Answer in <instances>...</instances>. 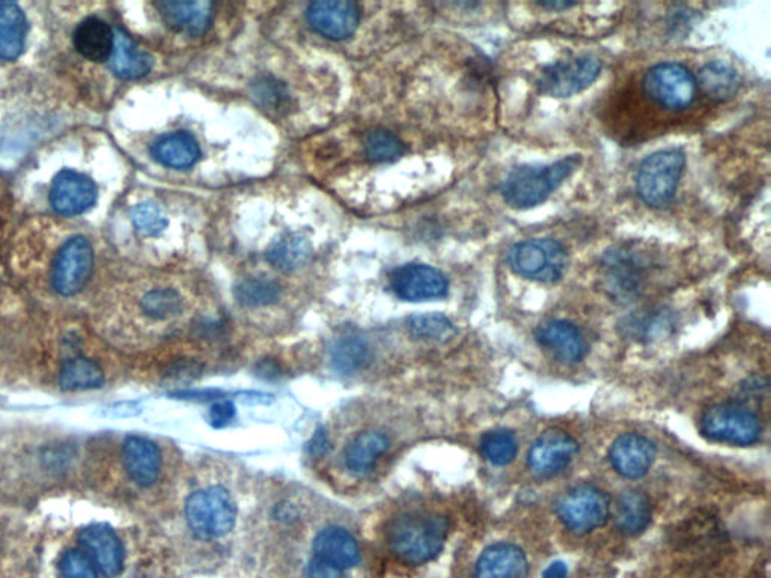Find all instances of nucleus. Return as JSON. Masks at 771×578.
I'll use <instances>...</instances> for the list:
<instances>
[{
    "instance_id": "obj_33",
    "label": "nucleus",
    "mask_w": 771,
    "mask_h": 578,
    "mask_svg": "<svg viewBox=\"0 0 771 578\" xmlns=\"http://www.w3.org/2000/svg\"><path fill=\"white\" fill-rule=\"evenodd\" d=\"M480 449L487 462L494 464V466H506V464L514 462L518 443L511 431L494 430L481 438Z\"/></svg>"
},
{
    "instance_id": "obj_24",
    "label": "nucleus",
    "mask_w": 771,
    "mask_h": 578,
    "mask_svg": "<svg viewBox=\"0 0 771 578\" xmlns=\"http://www.w3.org/2000/svg\"><path fill=\"white\" fill-rule=\"evenodd\" d=\"M113 52L111 56V67L113 73L121 79H141L148 75L153 68V56L130 38L123 31H113Z\"/></svg>"
},
{
    "instance_id": "obj_34",
    "label": "nucleus",
    "mask_w": 771,
    "mask_h": 578,
    "mask_svg": "<svg viewBox=\"0 0 771 578\" xmlns=\"http://www.w3.org/2000/svg\"><path fill=\"white\" fill-rule=\"evenodd\" d=\"M331 356L332 364L339 373L350 374L368 364L369 349L359 337L347 336L335 342Z\"/></svg>"
},
{
    "instance_id": "obj_43",
    "label": "nucleus",
    "mask_w": 771,
    "mask_h": 578,
    "mask_svg": "<svg viewBox=\"0 0 771 578\" xmlns=\"http://www.w3.org/2000/svg\"><path fill=\"white\" fill-rule=\"evenodd\" d=\"M568 568L563 562H555L543 574V578H567Z\"/></svg>"
},
{
    "instance_id": "obj_35",
    "label": "nucleus",
    "mask_w": 771,
    "mask_h": 578,
    "mask_svg": "<svg viewBox=\"0 0 771 578\" xmlns=\"http://www.w3.org/2000/svg\"><path fill=\"white\" fill-rule=\"evenodd\" d=\"M409 330L416 340L445 342L456 335V327L440 313H422L409 320Z\"/></svg>"
},
{
    "instance_id": "obj_19",
    "label": "nucleus",
    "mask_w": 771,
    "mask_h": 578,
    "mask_svg": "<svg viewBox=\"0 0 771 578\" xmlns=\"http://www.w3.org/2000/svg\"><path fill=\"white\" fill-rule=\"evenodd\" d=\"M537 341L541 347L563 364H578L588 353V344L580 330L568 321H549L537 332Z\"/></svg>"
},
{
    "instance_id": "obj_3",
    "label": "nucleus",
    "mask_w": 771,
    "mask_h": 578,
    "mask_svg": "<svg viewBox=\"0 0 771 578\" xmlns=\"http://www.w3.org/2000/svg\"><path fill=\"white\" fill-rule=\"evenodd\" d=\"M684 168L683 151L663 149L651 154L637 168V197L652 209H664L675 198Z\"/></svg>"
},
{
    "instance_id": "obj_30",
    "label": "nucleus",
    "mask_w": 771,
    "mask_h": 578,
    "mask_svg": "<svg viewBox=\"0 0 771 578\" xmlns=\"http://www.w3.org/2000/svg\"><path fill=\"white\" fill-rule=\"evenodd\" d=\"M311 243L302 234H286L267 251V259L276 270L298 271L311 258Z\"/></svg>"
},
{
    "instance_id": "obj_29",
    "label": "nucleus",
    "mask_w": 771,
    "mask_h": 578,
    "mask_svg": "<svg viewBox=\"0 0 771 578\" xmlns=\"http://www.w3.org/2000/svg\"><path fill=\"white\" fill-rule=\"evenodd\" d=\"M651 503L642 492L627 491L616 500V527L626 535L642 533L651 523Z\"/></svg>"
},
{
    "instance_id": "obj_17",
    "label": "nucleus",
    "mask_w": 771,
    "mask_h": 578,
    "mask_svg": "<svg viewBox=\"0 0 771 578\" xmlns=\"http://www.w3.org/2000/svg\"><path fill=\"white\" fill-rule=\"evenodd\" d=\"M656 446L639 434H623L612 443L608 451L616 474L627 479H640L655 464Z\"/></svg>"
},
{
    "instance_id": "obj_44",
    "label": "nucleus",
    "mask_w": 771,
    "mask_h": 578,
    "mask_svg": "<svg viewBox=\"0 0 771 578\" xmlns=\"http://www.w3.org/2000/svg\"><path fill=\"white\" fill-rule=\"evenodd\" d=\"M538 7L541 8H549V10H568V8H573L578 5V3H571V2H539L537 3Z\"/></svg>"
},
{
    "instance_id": "obj_13",
    "label": "nucleus",
    "mask_w": 771,
    "mask_h": 578,
    "mask_svg": "<svg viewBox=\"0 0 771 578\" xmlns=\"http://www.w3.org/2000/svg\"><path fill=\"white\" fill-rule=\"evenodd\" d=\"M391 288L401 300L442 299L448 294V279L437 268L425 264H409L393 271Z\"/></svg>"
},
{
    "instance_id": "obj_23",
    "label": "nucleus",
    "mask_w": 771,
    "mask_h": 578,
    "mask_svg": "<svg viewBox=\"0 0 771 578\" xmlns=\"http://www.w3.org/2000/svg\"><path fill=\"white\" fill-rule=\"evenodd\" d=\"M115 34L104 20L88 18L80 22L72 35L77 53L91 63L111 59Z\"/></svg>"
},
{
    "instance_id": "obj_2",
    "label": "nucleus",
    "mask_w": 771,
    "mask_h": 578,
    "mask_svg": "<svg viewBox=\"0 0 771 578\" xmlns=\"http://www.w3.org/2000/svg\"><path fill=\"white\" fill-rule=\"evenodd\" d=\"M448 521L436 514H405L392 524L391 547L401 560L427 564L444 548Z\"/></svg>"
},
{
    "instance_id": "obj_5",
    "label": "nucleus",
    "mask_w": 771,
    "mask_h": 578,
    "mask_svg": "<svg viewBox=\"0 0 771 578\" xmlns=\"http://www.w3.org/2000/svg\"><path fill=\"white\" fill-rule=\"evenodd\" d=\"M509 266L521 278L554 284L568 267L566 247L556 240L532 238L514 244L509 252Z\"/></svg>"
},
{
    "instance_id": "obj_10",
    "label": "nucleus",
    "mask_w": 771,
    "mask_h": 578,
    "mask_svg": "<svg viewBox=\"0 0 771 578\" xmlns=\"http://www.w3.org/2000/svg\"><path fill=\"white\" fill-rule=\"evenodd\" d=\"M648 266L640 252L614 247L602 259L604 288L614 299L630 300L642 291Z\"/></svg>"
},
{
    "instance_id": "obj_39",
    "label": "nucleus",
    "mask_w": 771,
    "mask_h": 578,
    "mask_svg": "<svg viewBox=\"0 0 771 578\" xmlns=\"http://www.w3.org/2000/svg\"><path fill=\"white\" fill-rule=\"evenodd\" d=\"M133 225L148 237H157L168 226L164 211L154 202H142L132 210Z\"/></svg>"
},
{
    "instance_id": "obj_32",
    "label": "nucleus",
    "mask_w": 771,
    "mask_h": 578,
    "mask_svg": "<svg viewBox=\"0 0 771 578\" xmlns=\"http://www.w3.org/2000/svg\"><path fill=\"white\" fill-rule=\"evenodd\" d=\"M626 329L628 336L639 341H651L655 337L667 335L673 327V316L671 312L663 311H645L635 313V315L626 319Z\"/></svg>"
},
{
    "instance_id": "obj_42",
    "label": "nucleus",
    "mask_w": 771,
    "mask_h": 578,
    "mask_svg": "<svg viewBox=\"0 0 771 578\" xmlns=\"http://www.w3.org/2000/svg\"><path fill=\"white\" fill-rule=\"evenodd\" d=\"M306 576L308 578H345L343 569L316 559V557L308 565Z\"/></svg>"
},
{
    "instance_id": "obj_27",
    "label": "nucleus",
    "mask_w": 771,
    "mask_h": 578,
    "mask_svg": "<svg viewBox=\"0 0 771 578\" xmlns=\"http://www.w3.org/2000/svg\"><path fill=\"white\" fill-rule=\"evenodd\" d=\"M27 19L18 3L0 2V59L15 60L22 55Z\"/></svg>"
},
{
    "instance_id": "obj_12",
    "label": "nucleus",
    "mask_w": 771,
    "mask_h": 578,
    "mask_svg": "<svg viewBox=\"0 0 771 578\" xmlns=\"http://www.w3.org/2000/svg\"><path fill=\"white\" fill-rule=\"evenodd\" d=\"M578 452V442L566 431L546 430L532 445L527 455V466L538 478H554L573 463Z\"/></svg>"
},
{
    "instance_id": "obj_28",
    "label": "nucleus",
    "mask_w": 771,
    "mask_h": 578,
    "mask_svg": "<svg viewBox=\"0 0 771 578\" xmlns=\"http://www.w3.org/2000/svg\"><path fill=\"white\" fill-rule=\"evenodd\" d=\"M388 449L389 438L379 431L359 434L345 449V466L351 474H368L376 466L377 459Z\"/></svg>"
},
{
    "instance_id": "obj_41",
    "label": "nucleus",
    "mask_w": 771,
    "mask_h": 578,
    "mask_svg": "<svg viewBox=\"0 0 771 578\" xmlns=\"http://www.w3.org/2000/svg\"><path fill=\"white\" fill-rule=\"evenodd\" d=\"M235 416V409L233 402L221 401L216 402L210 410V422L214 429H222V426L228 425Z\"/></svg>"
},
{
    "instance_id": "obj_20",
    "label": "nucleus",
    "mask_w": 771,
    "mask_h": 578,
    "mask_svg": "<svg viewBox=\"0 0 771 578\" xmlns=\"http://www.w3.org/2000/svg\"><path fill=\"white\" fill-rule=\"evenodd\" d=\"M529 562L525 552L513 544H494L477 562V578H525Z\"/></svg>"
},
{
    "instance_id": "obj_22",
    "label": "nucleus",
    "mask_w": 771,
    "mask_h": 578,
    "mask_svg": "<svg viewBox=\"0 0 771 578\" xmlns=\"http://www.w3.org/2000/svg\"><path fill=\"white\" fill-rule=\"evenodd\" d=\"M316 559L334 565L339 569H348L359 564L360 552L355 536L343 527L323 529L314 540Z\"/></svg>"
},
{
    "instance_id": "obj_6",
    "label": "nucleus",
    "mask_w": 771,
    "mask_h": 578,
    "mask_svg": "<svg viewBox=\"0 0 771 578\" xmlns=\"http://www.w3.org/2000/svg\"><path fill=\"white\" fill-rule=\"evenodd\" d=\"M556 514L568 531L586 535L607 523L611 499L600 488L584 483L563 492L556 503Z\"/></svg>"
},
{
    "instance_id": "obj_7",
    "label": "nucleus",
    "mask_w": 771,
    "mask_h": 578,
    "mask_svg": "<svg viewBox=\"0 0 771 578\" xmlns=\"http://www.w3.org/2000/svg\"><path fill=\"white\" fill-rule=\"evenodd\" d=\"M701 431L713 442L749 446L761 437V422L752 410L738 404L709 407L701 419Z\"/></svg>"
},
{
    "instance_id": "obj_11",
    "label": "nucleus",
    "mask_w": 771,
    "mask_h": 578,
    "mask_svg": "<svg viewBox=\"0 0 771 578\" xmlns=\"http://www.w3.org/2000/svg\"><path fill=\"white\" fill-rule=\"evenodd\" d=\"M94 271V249L85 237L68 240L53 263L52 284L64 297L79 294Z\"/></svg>"
},
{
    "instance_id": "obj_1",
    "label": "nucleus",
    "mask_w": 771,
    "mask_h": 578,
    "mask_svg": "<svg viewBox=\"0 0 771 578\" xmlns=\"http://www.w3.org/2000/svg\"><path fill=\"white\" fill-rule=\"evenodd\" d=\"M579 165L580 156H570L551 165L518 166L502 182V197L513 209H534L546 202L574 174Z\"/></svg>"
},
{
    "instance_id": "obj_45",
    "label": "nucleus",
    "mask_w": 771,
    "mask_h": 578,
    "mask_svg": "<svg viewBox=\"0 0 771 578\" xmlns=\"http://www.w3.org/2000/svg\"><path fill=\"white\" fill-rule=\"evenodd\" d=\"M327 447V440L323 434L316 435L314 442H312L311 449L315 454H323V451Z\"/></svg>"
},
{
    "instance_id": "obj_21",
    "label": "nucleus",
    "mask_w": 771,
    "mask_h": 578,
    "mask_svg": "<svg viewBox=\"0 0 771 578\" xmlns=\"http://www.w3.org/2000/svg\"><path fill=\"white\" fill-rule=\"evenodd\" d=\"M156 7L168 26L193 36L204 34L213 20V3L206 0H172Z\"/></svg>"
},
{
    "instance_id": "obj_9",
    "label": "nucleus",
    "mask_w": 771,
    "mask_h": 578,
    "mask_svg": "<svg viewBox=\"0 0 771 578\" xmlns=\"http://www.w3.org/2000/svg\"><path fill=\"white\" fill-rule=\"evenodd\" d=\"M602 63L592 55L570 56L544 67L537 80L539 91L555 99H567L595 84Z\"/></svg>"
},
{
    "instance_id": "obj_16",
    "label": "nucleus",
    "mask_w": 771,
    "mask_h": 578,
    "mask_svg": "<svg viewBox=\"0 0 771 578\" xmlns=\"http://www.w3.org/2000/svg\"><path fill=\"white\" fill-rule=\"evenodd\" d=\"M79 543L104 577L120 576L124 567V547L108 524H91L79 533Z\"/></svg>"
},
{
    "instance_id": "obj_15",
    "label": "nucleus",
    "mask_w": 771,
    "mask_h": 578,
    "mask_svg": "<svg viewBox=\"0 0 771 578\" xmlns=\"http://www.w3.org/2000/svg\"><path fill=\"white\" fill-rule=\"evenodd\" d=\"M99 190L91 178L76 170L56 175L51 190L53 210L63 215H79L94 207Z\"/></svg>"
},
{
    "instance_id": "obj_25",
    "label": "nucleus",
    "mask_w": 771,
    "mask_h": 578,
    "mask_svg": "<svg viewBox=\"0 0 771 578\" xmlns=\"http://www.w3.org/2000/svg\"><path fill=\"white\" fill-rule=\"evenodd\" d=\"M154 160L172 169H188L198 162L201 149L192 134L178 132L166 134L152 146Z\"/></svg>"
},
{
    "instance_id": "obj_26",
    "label": "nucleus",
    "mask_w": 771,
    "mask_h": 578,
    "mask_svg": "<svg viewBox=\"0 0 771 578\" xmlns=\"http://www.w3.org/2000/svg\"><path fill=\"white\" fill-rule=\"evenodd\" d=\"M696 87L709 100L728 101L734 99L740 89V76L736 68L725 60H712L701 68L696 77Z\"/></svg>"
},
{
    "instance_id": "obj_40",
    "label": "nucleus",
    "mask_w": 771,
    "mask_h": 578,
    "mask_svg": "<svg viewBox=\"0 0 771 578\" xmlns=\"http://www.w3.org/2000/svg\"><path fill=\"white\" fill-rule=\"evenodd\" d=\"M59 571L63 578H99L91 557L80 549H67L60 557Z\"/></svg>"
},
{
    "instance_id": "obj_31",
    "label": "nucleus",
    "mask_w": 771,
    "mask_h": 578,
    "mask_svg": "<svg viewBox=\"0 0 771 578\" xmlns=\"http://www.w3.org/2000/svg\"><path fill=\"white\" fill-rule=\"evenodd\" d=\"M104 385V373L99 364L87 357H76L65 362L59 373L63 390H92Z\"/></svg>"
},
{
    "instance_id": "obj_8",
    "label": "nucleus",
    "mask_w": 771,
    "mask_h": 578,
    "mask_svg": "<svg viewBox=\"0 0 771 578\" xmlns=\"http://www.w3.org/2000/svg\"><path fill=\"white\" fill-rule=\"evenodd\" d=\"M644 91L660 108L678 112L696 100V77L683 64H657L644 77Z\"/></svg>"
},
{
    "instance_id": "obj_38",
    "label": "nucleus",
    "mask_w": 771,
    "mask_h": 578,
    "mask_svg": "<svg viewBox=\"0 0 771 578\" xmlns=\"http://www.w3.org/2000/svg\"><path fill=\"white\" fill-rule=\"evenodd\" d=\"M365 151L371 162H392L403 154V144L392 133L386 130H376L368 134Z\"/></svg>"
},
{
    "instance_id": "obj_37",
    "label": "nucleus",
    "mask_w": 771,
    "mask_h": 578,
    "mask_svg": "<svg viewBox=\"0 0 771 578\" xmlns=\"http://www.w3.org/2000/svg\"><path fill=\"white\" fill-rule=\"evenodd\" d=\"M182 301L178 292L174 289H156L148 292L142 300V309L146 315L157 320L170 319V316L180 313Z\"/></svg>"
},
{
    "instance_id": "obj_4",
    "label": "nucleus",
    "mask_w": 771,
    "mask_h": 578,
    "mask_svg": "<svg viewBox=\"0 0 771 578\" xmlns=\"http://www.w3.org/2000/svg\"><path fill=\"white\" fill-rule=\"evenodd\" d=\"M186 519L197 538L219 540L233 531L237 508L225 488H204L190 494L186 502Z\"/></svg>"
},
{
    "instance_id": "obj_14",
    "label": "nucleus",
    "mask_w": 771,
    "mask_h": 578,
    "mask_svg": "<svg viewBox=\"0 0 771 578\" xmlns=\"http://www.w3.org/2000/svg\"><path fill=\"white\" fill-rule=\"evenodd\" d=\"M306 18L316 34L339 41L355 34L360 12L356 3L348 0H320L311 3Z\"/></svg>"
},
{
    "instance_id": "obj_36",
    "label": "nucleus",
    "mask_w": 771,
    "mask_h": 578,
    "mask_svg": "<svg viewBox=\"0 0 771 578\" xmlns=\"http://www.w3.org/2000/svg\"><path fill=\"white\" fill-rule=\"evenodd\" d=\"M235 297L245 307H266L281 297V287L269 279H247L235 289Z\"/></svg>"
},
{
    "instance_id": "obj_18",
    "label": "nucleus",
    "mask_w": 771,
    "mask_h": 578,
    "mask_svg": "<svg viewBox=\"0 0 771 578\" xmlns=\"http://www.w3.org/2000/svg\"><path fill=\"white\" fill-rule=\"evenodd\" d=\"M124 469L128 478L142 488L157 482L161 470V454L152 440L130 435L123 445Z\"/></svg>"
}]
</instances>
